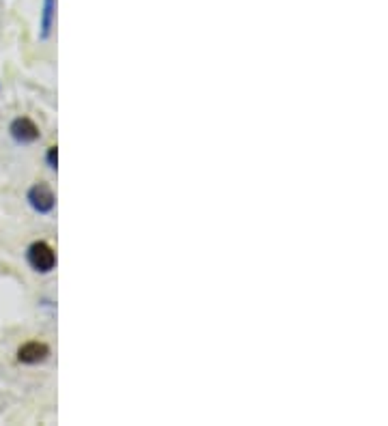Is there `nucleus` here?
<instances>
[{"label": "nucleus", "mask_w": 388, "mask_h": 426, "mask_svg": "<svg viewBox=\"0 0 388 426\" xmlns=\"http://www.w3.org/2000/svg\"><path fill=\"white\" fill-rule=\"evenodd\" d=\"M28 261L30 265L37 269V271H41V273H48L54 269V265H57V256H54V250L44 244V242H37L30 246L28 250Z\"/></svg>", "instance_id": "nucleus-1"}, {"label": "nucleus", "mask_w": 388, "mask_h": 426, "mask_svg": "<svg viewBox=\"0 0 388 426\" xmlns=\"http://www.w3.org/2000/svg\"><path fill=\"white\" fill-rule=\"evenodd\" d=\"M28 200H30L33 209L39 211V213H48L54 209V194L46 183H37L35 188H30Z\"/></svg>", "instance_id": "nucleus-2"}, {"label": "nucleus", "mask_w": 388, "mask_h": 426, "mask_svg": "<svg viewBox=\"0 0 388 426\" xmlns=\"http://www.w3.org/2000/svg\"><path fill=\"white\" fill-rule=\"evenodd\" d=\"M50 356V349L44 342H26L17 349V360L22 364H41Z\"/></svg>", "instance_id": "nucleus-3"}, {"label": "nucleus", "mask_w": 388, "mask_h": 426, "mask_svg": "<svg viewBox=\"0 0 388 426\" xmlns=\"http://www.w3.org/2000/svg\"><path fill=\"white\" fill-rule=\"evenodd\" d=\"M11 136L17 140V142H35L37 138H39V129H37V125L30 121V119H15L11 123Z\"/></svg>", "instance_id": "nucleus-4"}, {"label": "nucleus", "mask_w": 388, "mask_h": 426, "mask_svg": "<svg viewBox=\"0 0 388 426\" xmlns=\"http://www.w3.org/2000/svg\"><path fill=\"white\" fill-rule=\"evenodd\" d=\"M52 9H54V0H46V15H44V37H48V32H50V24H52Z\"/></svg>", "instance_id": "nucleus-5"}, {"label": "nucleus", "mask_w": 388, "mask_h": 426, "mask_svg": "<svg viewBox=\"0 0 388 426\" xmlns=\"http://www.w3.org/2000/svg\"><path fill=\"white\" fill-rule=\"evenodd\" d=\"M57 162H59V153H57V146H52V149L48 151V164L52 166V168H57Z\"/></svg>", "instance_id": "nucleus-6"}]
</instances>
